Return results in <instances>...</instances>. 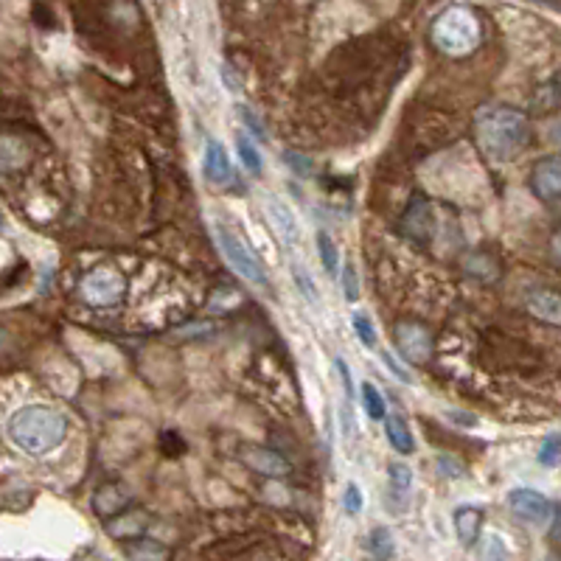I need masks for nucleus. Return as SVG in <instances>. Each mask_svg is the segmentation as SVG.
<instances>
[{"mask_svg": "<svg viewBox=\"0 0 561 561\" xmlns=\"http://www.w3.org/2000/svg\"><path fill=\"white\" fill-rule=\"evenodd\" d=\"M528 309L539 320H548V323L558 325V320H561V298L553 289H536L528 298Z\"/></svg>", "mask_w": 561, "mask_h": 561, "instance_id": "12", "label": "nucleus"}, {"mask_svg": "<svg viewBox=\"0 0 561 561\" xmlns=\"http://www.w3.org/2000/svg\"><path fill=\"white\" fill-rule=\"evenodd\" d=\"M530 189L536 191V197L545 200V202L558 200V194H561V160H558L556 155L542 157V160L533 166Z\"/></svg>", "mask_w": 561, "mask_h": 561, "instance_id": "7", "label": "nucleus"}, {"mask_svg": "<svg viewBox=\"0 0 561 561\" xmlns=\"http://www.w3.org/2000/svg\"><path fill=\"white\" fill-rule=\"evenodd\" d=\"M343 505H345V511L348 513H360L362 511V491L351 483L348 488H345V494H343Z\"/></svg>", "mask_w": 561, "mask_h": 561, "instance_id": "26", "label": "nucleus"}, {"mask_svg": "<svg viewBox=\"0 0 561 561\" xmlns=\"http://www.w3.org/2000/svg\"><path fill=\"white\" fill-rule=\"evenodd\" d=\"M385 432H387V441L393 443L396 452L410 455L415 450V438L402 415H385Z\"/></svg>", "mask_w": 561, "mask_h": 561, "instance_id": "14", "label": "nucleus"}, {"mask_svg": "<svg viewBox=\"0 0 561 561\" xmlns=\"http://www.w3.org/2000/svg\"><path fill=\"white\" fill-rule=\"evenodd\" d=\"M317 250H320V259H323L325 272H329V275H337L340 253H337V245L332 242L329 233H320V236H317Z\"/></svg>", "mask_w": 561, "mask_h": 561, "instance_id": "20", "label": "nucleus"}, {"mask_svg": "<svg viewBox=\"0 0 561 561\" xmlns=\"http://www.w3.org/2000/svg\"><path fill=\"white\" fill-rule=\"evenodd\" d=\"M343 280H345V284H343L345 287V298L348 300H360V284H357V275H354V267H351V264L343 270Z\"/></svg>", "mask_w": 561, "mask_h": 561, "instance_id": "27", "label": "nucleus"}, {"mask_svg": "<svg viewBox=\"0 0 561 561\" xmlns=\"http://www.w3.org/2000/svg\"><path fill=\"white\" fill-rule=\"evenodd\" d=\"M295 278H298V289H300L303 295H307V300H309V303H317L320 295H317V289L312 287L309 275H307V272H300V270H295Z\"/></svg>", "mask_w": 561, "mask_h": 561, "instance_id": "28", "label": "nucleus"}, {"mask_svg": "<svg viewBox=\"0 0 561 561\" xmlns=\"http://www.w3.org/2000/svg\"><path fill=\"white\" fill-rule=\"evenodd\" d=\"M236 144H239V155H242V160H245V166H247L253 174H259V172H262V155H259V149H255L245 135L236 138Z\"/></svg>", "mask_w": 561, "mask_h": 561, "instance_id": "23", "label": "nucleus"}, {"mask_svg": "<svg viewBox=\"0 0 561 561\" xmlns=\"http://www.w3.org/2000/svg\"><path fill=\"white\" fill-rule=\"evenodd\" d=\"M558 455H561V441H558V435L545 438L542 447H539V463L542 466H556L558 463Z\"/></svg>", "mask_w": 561, "mask_h": 561, "instance_id": "24", "label": "nucleus"}, {"mask_svg": "<svg viewBox=\"0 0 561 561\" xmlns=\"http://www.w3.org/2000/svg\"><path fill=\"white\" fill-rule=\"evenodd\" d=\"M124 278L112 267H96L82 278V298L90 307H112L124 295Z\"/></svg>", "mask_w": 561, "mask_h": 561, "instance_id": "4", "label": "nucleus"}, {"mask_svg": "<svg viewBox=\"0 0 561 561\" xmlns=\"http://www.w3.org/2000/svg\"><path fill=\"white\" fill-rule=\"evenodd\" d=\"M169 548L157 539H132L127 545V558L129 561H169Z\"/></svg>", "mask_w": 561, "mask_h": 561, "instance_id": "15", "label": "nucleus"}, {"mask_svg": "<svg viewBox=\"0 0 561 561\" xmlns=\"http://www.w3.org/2000/svg\"><path fill=\"white\" fill-rule=\"evenodd\" d=\"M362 405H365V410H368V415H370L373 421H385V415H387L385 399H382V393H379L377 387H373L370 382L362 385Z\"/></svg>", "mask_w": 561, "mask_h": 561, "instance_id": "19", "label": "nucleus"}, {"mask_svg": "<svg viewBox=\"0 0 561 561\" xmlns=\"http://www.w3.org/2000/svg\"><path fill=\"white\" fill-rule=\"evenodd\" d=\"M217 239H219V247H222V253H225V262L236 270L245 280H250V284H259V287H264L267 284V275H264V270H262V264L255 262V255L233 236V233L227 230V227H217Z\"/></svg>", "mask_w": 561, "mask_h": 561, "instance_id": "5", "label": "nucleus"}, {"mask_svg": "<svg viewBox=\"0 0 561 561\" xmlns=\"http://www.w3.org/2000/svg\"><path fill=\"white\" fill-rule=\"evenodd\" d=\"M508 508L528 525H545L553 513V503L533 488H513L508 494Z\"/></svg>", "mask_w": 561, "mask_h": 561, "instance_id": "6", "label": "nucleus"}, {"mask_svg": "<svg viewBox=\"0 0 561 561\" xmlns=\"http://www.w3.org/2000/svg\"><path fill=\"white\" fill-rule=\"evenodd\" d=\"M205 174L210 183H227L233 177V169H230V157L225 152L222 144H217V140H208V149H205Z\"/></svg>", "mask_w": 561, "mask_h": 561, "instance_id": "11", "label": "nucleus"}, {"mask_svg": "<svg viewBox=\"0 0 561 561\" xmlns=\"http://www.w3.org/2000/svg\"><path fill=\"white\" fill-rule=\"evenodd\" d=\"M387 475H390V485H393L396 494H405V491L413 485V469L407 463H390Z\"/></svg>", "mask_w": 561, "mask_h": 561, "instance_id": "22", "label": "nucleus"}, {"mask_svg": "<svg viewBox=\"0 0 561 561\" xmlns=\"http://www.w3.org/2000/svg\"><path fill=\"white\" fill-rule=\"evenodd\" d=\"M127 505H129V491L119 483H107L93 494V508H96L99 517H115Z\"/></svg>", "mask_w": 561, "mask_h": 561, "instance_id": "10", "label": "nucleus"}, {"mask_svg": "<svg viewBox=\"0 0 561 561\" xmlns=\"http://www.w3.org/2000/svg\"><path fill=\"white\" fill-rule=\"evenodd\" d=\"M432 42L443 54L466 57V54H472L480 42V22L469 9L452 6L432 22Z\"/></svg>", "mask_w": 561, "mask_h": 561, "instance_id": "3", "label": "nucleus"}, {"mask_svg": "<svg viewBox=\"0 0 561 561\" xmlns=\"http://www.w3.org/2000/svg\"><path fill=\"white\" fill-rule=\"evenodd\" d=\"M477 558L480 561H511V553H508V548H505V542L500 539V536H485V539L480 542V548H477Z\"/></svg>", "mask_w": 561, "mask_h": 561, "instance_id": "18", "label": "nucleus"}, {"mask_svg": "<svg viewBox=\"0 0 561 561\" xmlns=\"http://www.w3.org/2000/svg\"><path fill=\"white\" fill-rule=\"evenodd\" d=\"M242 458L247 460L250 469L262 472L267 477H284V475H289V463L280 458L278 452L267 450V447H245Z\"/></svg>", "mask_w": 561, "mask_h": 561, "instance_id": "9", "label": "nucleus"}, {"mask_svg": "<svg viewBox=\"0 0 561 561\" xmlns=\"http://www.w3.org/2000/svg\"><path fill=\"white\" fill-rule=\"evenodd\" d=\"M6 432L14 447L26 455H45L65 441L67 421L62 413L45 405H26L9 418Z\"/></svg>", "mask_w": 561, "mask_h": 561, "instance_id": "2", "label": "nucleus"}, {"mask_svg": "<svg viewBox=\"0 0 561 561\" xmlns=\"http://www.w3.org/2000/svg\"><path fill=\"white\" fill-rule=\"evenodd\" d=\"M548 561H553V558H548Z\"/></svg>", "mask_w": 561, "mask_h": 561, "instance_id": "32", "label": "nucleus"}, {"mask_svg": "<svg viewBox=\"0 0 561 561\" xmlns=\"http://www.w3.org/2000/svg\"><path fill=\"white\" fill-rule=\"evenodd\" d=\"M438 463H441L443 475H452V477L463 475V469H458V466H450V458H438Z\"/></svg>", "mask_w": 561, "mask_h": 561, "instance_id": "31", "label": "nucleus"}, {"mask_svg": "<svg viewBox=\"0 0 561 561\" xmlns=\"http://www.w3.org/2000/svg\"><path fill=\"white\" fill-rule=\"evenodd\" d=\"M528 135H530V127L520 110L485 107L475 119V138L491 160H500V163L513 160L525 149Z\"/></svg>", "mask_w": 561, "mask_h": 561, "instance_id": "1", "label": "nucleus"}, {"mask_svg": "<svg viewBox=\"0 0 561 561\" xmlns=\"http://www.w3.org/2000/svg\"><path fill=\"white\" fill-rule=\"evenodd\" d=\"M284 160L289 163V166H295V169H298V174H309V172H312V163H309L307 157L295 155V152H287V155H284Z\"/></svg>", "mask_w": 561, "mask_h": 561, "instance_id": "29", "label": "nucleus"}, {"mask_svg": "<svg viewBox=\"0 0 561 561\" xmlns=\"http://www.w3.org/2000/svg\"><path fill=\"white\" fill-rule=\"evenodd\" d=\"M147 528V517L144 513H124V517H119L115 513V522L110 525V533L115 536V539H135V536Z\"/></svg>", "mask_w": 561, "mask_h": 561, "instance_id": "16", "label": "nucleus"}, {"mask_svg": "<svg viewBox=\"0 0 561 561\" xmlns=\"http://www.w3.org/2000/svg\"><path fill=\"white\" fill-rule=\"evenodd\" d=\"M270 210H272V219H275V225L280 227V233H284V239H287L289 245H295L300 233H298V225H295L292 214L287 210V205H280L278 200H270Z\"/></svg>", "mask_w": 561, "mask_h": 561, "instance_id": "17", "label": "nucleus"}, {"mask_svg": "<svg viewBox=\"0 0 561 561\" xmlns=\"http://www.w3.org/2000/svg\"><path fill=\"white\" fill-rule=\"evenodd\" d=\"M337 370H340V379L345 385V393L351 396V393H354V385H351V370H348V365L343 360H337Z\"/></svg>", "mask_w": 561, "mask_h": 561, "instance_id": "30", "label": "nucleus"}, {"mask_svg": "<svg viewBox=\"0 0 561 561\" xmlns=\"http://www.w3.org/2000/svg\"><path fill=\"white\" fill-rule=\"evenodd\" d=\"M480 525H483V511H480V508L466 505V508H458V511H455V530H458V539H460L466 548H472V545L477 542Z\"/></svg>", "mask_w": 561, "mask_h": 561, "instance_id": "13", "label": "nucleus"}, {"mask_svg": "<svg viewBox=\"0 0 561 561\" xmlns=\"http://www.w3.org/2000/svg\"><path fill=\"white\" fill-rule=\"evenodd\" d=\"M354 332H357V337H360L365 345H373V343H377V334H373V325H370V320H368L365 315H354Z\"/></svg>", "mask_w": 561, "mask_h": 561, "instance_id": "25", "label": "nucleus"}, {"mask_svg": "<svg viewBox=\"0 0 561 561\" xmlns=\"http://www.w3.org/2000/svg\"><path fill=\"white\" fill-rule=\"evenodd\" d=\"M396 343L402 348V357H407L410 362L421 365L430 360V351H432V340L427 334V329H421L415 323H402L399 332H396Z\"/></svg>", "mask_w": 561, "mask_h": 561, "instance_id": "8", "label": "nucleus"}, {"mask_svg": "<svg viewBox=\"0 0 561 561\" xmlns=\"http://www.w3.org/2000/svg\"><path fill=\"white\" fill-rule=\"evenodd\" d=\"M370 553L377 556L379 561H387L393 556V536L387 528H377L370 533Z\"/></svg>", "mask_w": 561, "mask_h": 561, "instance_id": "21", "label": "nucleus"}]
</instances>
